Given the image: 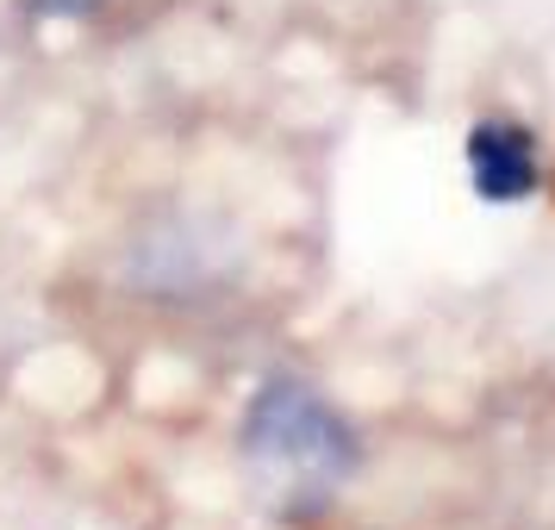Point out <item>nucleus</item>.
Masks as SVG:
<instances>
[{"mask_svg": "<svg viewBox=\"0 0 555 530\" xmlns=\"http://www.w3.org/2000/svg\"><path fill=\"white\" fill-rule=\"evenodd\" d=\"M237 450L250 468L256 493L287 512V518H312L337 500V487L356 468V430L344 425V412L312 393L306 380H262L256 387Z\"/></svg>", "mask_w": 555, "mask_h": 530, "instance_id": "nucleus-1", "label": "nucleus"}, {"mask_svg": "<svg viewBox=\"0 0 555 530\" xmlns=\"http://www.w3.org/2000/svg\"><path fill=\"white\" fill-rule=\"evenodd\" d=\"M468 181L480 201L518 206L543 188V163H537V138L518 119H480L468 131Z\"/></svg>", "mask_w": 555, "mask_h": 530, "instance_id": "nucleus-2", "label": "nucleus"}, {"mask_svg": "<svg viewBox=\"0 0 555 530\" xmlns=\"http://www.w3.org/2000/svg\"><path fill=\"white\" fill-rule=\"evenodd\" d=\"M38 20H94L106 0H26Z\"/></svg>", "mask_w": 555, "mask_h": 530, "instance_id": "nucleus-3", "label": "nucleus"}]
</instances>
